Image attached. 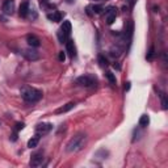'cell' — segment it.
Instances as JSON below:
<instances>
[{"mask_svg":"<svg viewBox=\"0 0 168 168\" xmlns=\"http://www.w3.org/2000/svg\"><path fill=\"white\" fill-rule=\"evenodd\" d=\"M130 89V83H126V86H125V91H129Z\"/></svg>","mask_w":168,"mask_h":168,"instance_id":"cell-24","label":"cell"},{"mask_svg":"<svg viewBox=\"0 0 168 168\" xmlns=\"http://www.w3.org/2000/svg\"><path fill=\"white\" fill-rule=\"evenodd\" d=\"M74 106H75V103H69V104H66L64 106H62V108L57 109V110H55V113H57V114H59V113H66V112L71 110L72 108H74Z\"/></svg>","mask_w":168,"mask_h":168,"instance_id":"cell-15","label":"cell"},{"mask_svg":"<svg viewBox=\"0 0 168 168\" xmlns=\"http://www.w3.org/2000/svg\"><path fill=\"white\" fill-rule=\"evenodd\" d=\"M153 58H154V47H151V49H150V51H148V54H147V59L151 60Z\"/></svg>","mask_w":168,"mask_h":168,"instance_id":"cell-20","label":"cell"},{"mask_svg":"<svg viewBox=\"0 0 168 168\" xmlns=\"http://www.w3.org/2000/svg\"><path fill=\"white\" fill-rule=\"evenodd\" d=\"M76 83L83 87H93V86H96L97 80H96V77H93L92 75H83V76L77 77Z\"/></svg>","mask_w":168,"mask_h":168,"instance_id":"cell-4","label":"cell"},{"mask_svg":"<svg viewBox=\"0 0 168 168\" xmlns=\"http://www.w3.org/2000/svg\"><path fill=\"white\" fill-rule=\"evenodd\" d=\"M38 142H40V134H36L34 137H32L29 139V142H28V147H29V148H34V147H37Z\"/></svg>","mask_w":168,"mask_h":168,"instance_id":"cell-13","label":"cell"},{"mask_svg":"<svg viewBox=\"0 0 168 168\" xmlns=\"http://www.w3.org/2000/svg\"><path fill=\"white\" fill-rule=\"evenodd\" d=\"M64 59H66V54L63 51H60L59 53V60H60V62H64Z\"/></svg>","mask_w":168,"mask_h":168,"instance_id":"cell-22","label":"cell"},{"mask_svg":"<svg viewBox=\"0 0 168 168\" xmlns=\"http://www.w3.org/2000/svg\"><path fill=\"white\" fill-rule=\"evenodd\" d=\"M116 8H109L108 11H106V22H108L109 25H112L114 22V20H116V15H117V12H116Z\"/></svg>","mask_w":168,"mask_h":168,"instance_id":"cell-10","label":"cell"},{"mask_svg":"<svg viewBox=\"0 0 168 168\" xmlns=\"http://www.w3.org/2000/svg\"><path fill=\"white\" fill-rule=\"evenodd\" d=\"M24 124H22V122H21V124H17V125H16V131H19V130H21V129H24Z\"/></svg>","mask_w":168,"mask_h":168,"instance_id":"cell-23","label":"cell"},{"mask_svg":"<svg viewBox=\"0 0 168 168\" xmlns=\"http://www.w3.org/2000/svg\"><path fill=\"white\" fill-rule=\"evenodd\" d=\"M26 42L29 43L30 47H38L41 45V41L36 34H28L26 36Z\"/></svg>","mask_w":168,"mask_h":168,"instance_id":"cell-9","label":"cell"},{"mask_svg":"<svg viewBox=\"0 0 168 168\" xmlns=\"http://www.w3.org/2000/svg\"><path fill=\"white\" fill-rule=\"evenodd\" d=\"M42 160H43V154L42 153H36L30 159V166L32 167H40L42 164Z\"/></svg>","mask_w":168,"mask_h":168,"instance_id":"cell-8","label":"cell"},{"mask_svg":"<svg viewBox=\"0 0 168 168\" xmlns=\"http://www.w3.org/2000/svg\"><path fill=\"white\" fill-rule=\"evenodd\" d=\"M97 59H99V63H100V66H101V67H106V66H108V60H106L103 55H99Z\"/></svg>","mask_w":168,"mask_h":168,"instance_id":"cell-18","label":"cell"},{"mask_svg":"<svg viewBox=\"0 0 168 168\" xmlns=\"http://www.w3.org/2000/svg\"><path fill=\"white\" fill-rule=\"evenodd\" d=\"M20 93H21V97L28 103L40 101L42 99V95H43L42 91H40V89H37V88H33V87H22Z\"/></svg>","mask_w":168,"mask_h":168,"instance_id":"cell-2","label":"cell"},{"mask_svg":"<svg viewBox=\"0 0 168 168\" xmlns=\"http://www.w3.org/2000/svg\"><path fill=\"white\" fill-rule=\"evenodd\" d=\"M66 50H67V53H69V55L71 58H74L75 57V54H76V50H75V45H74V41H71L69 40L66 42Z\"/></svg>","mask_w":168,"mask_h":168,"instance_id":"cell-11","label":"cell"},{"mask_svg":"<svg viewBox=\"0 0 168 168\" xmlns=\"http://www.w3.org/2000/svg\"><path fill=\"white\" fill-rule=\"evenodd\" d=\"M15 11V0H5L3 4V12L5 15H12Z\"/></svg>","mask_w":168,"mask_h":168,"instance_id":"cell-7","label":"cell"},{"mask_svg":"<svg viewBox=\"0 0 168 168\" xmlns=\"http://www.w3.org/2000/svg\"><path fill=\"white\" fill-rule=\"evenodd\" d=\"M71 30H72L71 22L70 21H63L62 26H60L59 30H58V40H59L60 43H66L67 41H69V37L71 34Z\"/></svg>","mask_w":168,"mask_h":168,"instance_id":"cell-3","label":"cell"},{"mask_svg":"<svg viewBox=\"0 0 168 168\" xmlns=\"http://www.w3.org/2000/svg\"><path fill=\"white\" fill-rule=\"evenodd\" d=\"M148 124H150V117L147 114H143L141 118H139V126L146 127V126H148Z\"/></svg>","mask_w":168,"mask_h":168,"instance_id":"cell-16","label":"cell"},{"mask_svg":"<svg viewBox=\"0 0 168 168\" xmlns=\"http://www.w3.org/2000/svg\"><path fill=\"white\" fill-rule=\"evenodd\" d=\"M105 76H106V79L109 80V83H110V84H116V76H114L113 72L108 71V72L105 74Z\"/></svg>","mask_w":168,"mask_h":168,"instance_id":"cell-17","label":"cell"},{"mask_svg":"<svg viewBox=\"0 0 168 168\" xmlns=\"http://www.w3.org/2000/svg\"><path fill=\"white\" fill-rule=\"evenodd\" d=\"M93 8V11L96 13H101L103 12V7H100V5H95V7H92Z\"/></svg>","mask_w":168,"mask_h":168,"instance_id":"cell-21","label":"cell"},{"mask_svg":"<svg viewBox=\"0 0 168 168\" xmlns=\"http://www.w3.org/2000/svg\"><path fill=\"white\" fill-rule=\"evenodd\" d=\"M22 55L28 59V60H38L40 59V53L36 51V50L33 49H26L22 51Z\"/></svg>","mask_w":168,"mask_h":168,"instance_id":"cell-5","label":"cell"},{"mask_svg":"<svg viewBox=\"0 0 168 168\" xmlns=\"http://www.w3.org/2000/svg\"><path fill=\"white\" fill-rule=\"evenodd\" d=\"M161 108H163L164 110L168 108V103H167V97L164 96V95H163V96H161Z\"/></svg>","mask_w":168,"mask_h":168,"instance_id":"cell-19","label":"cell"},{"mask_svg":"<svg viewBox=\"0 0 168 168\" xmlns=\"http://www.w3.org/2000/svg\"><path fill=\"white\" fill-rule=\"evenodd\" d=\"M28 13H29V3H28V2H24V3L20 5L19 15L21 16V17H26Z\"/></svg>","mask_w":168,"mask_h":168,"instance_id":"cell-12","label":"cell"},{"mask_svg":"<svg viewBox=\"0 0 168 168\" xmlns=\"http://www.w3.org/2000/svg\"><path fill=\"white\" fill-rule=\"evenodd\" d=\"M86 143H87V135L84 133H79L67 143L66 151L67 153H77V151H80L86 146Z\"/></svg>","mask_w":168,"mask_h":168,"instance_id":"cell-1","label":"cell"},{"mask_svg":"<svg viewBox=\"0 0 168 168\" xmlns=\"http://www.w3.org/2000/svg\"><path fill=\"white\" fill-rule=\"evenodd\" d=\"M47 19L54 21V22H58V21L62 20V15H60L58 11H53V13H49L47 15Z\"/></svg>","mask_w":168,"mask_h":168,"instance_id":"cell-14","label":"cell"},{"mask_svg":"<svg viewBox=\"0 0 168 168\" xmlns=\"http://www.w3.org/2000/svg\"><path fill=\"white\" fill-rule=\"evenodd\" d=\"M53 129V125L51 124H38L37 126H36V133L37 134H47V133H50V130Z\"/></svg>","mask_w":168,"mask_h":168,"instance_id":"cell-6","label":"cell"}]
</instances>
